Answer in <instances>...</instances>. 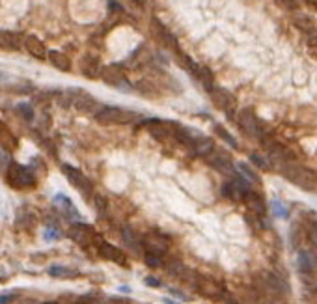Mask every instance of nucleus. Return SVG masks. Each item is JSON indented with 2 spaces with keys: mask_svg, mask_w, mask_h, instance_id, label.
Returning <instances> with one entry per match:
<instances>
[{
  "mask_svg": "<svg viewBox=\"0 0 317 304\" xmlns=\"http://www.w3.org/2000/svg\"><path fill=\"white\" fill-rule=\"evenodd\" d=\"M284 174L291 183L300 187L302 191H313L317 187V174L311 172L310 168H306V166L287 165V168H284Z\"/></svg>",
  "mask_w": 317,
  "mask_h": 304,
  "instance_id": "1",
  "label": "nucleus"
},
{
  "mask_svg": "<svg viewBox=\"0 0 317 304\" xmlns=\"http://www.w3.org/2000/svg\"><path fill=\"white\" fill-rule=\"evenodd\" d=\"M6 181H8V185L14 187V189H27V187L34 185L36 178H34L32 170H30L28 166L14 163V165L6 170Z\"/></svg>",
  "mask_w": 317,
  "mask_h": 304,
  "instance_id": "2",
  "label": "nucleus"
},
{
  "mask_svg": "<svg viewBox=\"0 0 317 304\" xmlns=\"http://www.w3.org/2000/svg\"><path fill=\"white\" fill-rule=\"evenodd\" d=\"M134 118H136V114L123 110L119 106H101V110L95 114V119L103 125H112V123L121 125V123H129Z\"/></svg>",
  "mask_w": 317,
  "mask_h": 304,
  "instance_id": "3",
  "label": "nucleus"
},
{
  "mask_svg": "<svg viewBox=\"0 0 317 304\" xmlns=\"http://www.w3.org/2000/svg\"><path fill=\"white\" fill-rule=\"evenodd\" d=\"M69 97H71V105L77 108V112L80 114H95L101 110L99 103L93 99L92 95L86 92V90H79V88H73V90H67Z\"/></svg>",
  "mask_w": 317,
  "mask_h": 304,
  "instance_id": "4",
  "label": "nucleus"
},
{
  "mask_svg": "<svg viewBox=\"0 0 317 304\" xmlns=\"http://www.w3.org/2000/svg\"><path fill=\"white\" fill-rule=\"evenodd\" d=\"M145 127L155 140H168L178 134V121H165V119H149L145 121Z\"/></svg>",
  "mask_w": 317,
  "mask_h": 304,
  "instance_id": "5",
  "label": "nucleus"
},
{
  "mask_svg": "<svg viewBox=\"0 0 317 304\" xmlns=\"http://www.w3.org/2000/svg\"><path fill=\"white\" fill-rule=\"evenodd\" d=\"M207 163L217 170V172L224 174V176H231V174H235V168H233V161H231L230 153L226 151V149H217L215 147V151L209 153L207 157Z\"/></svg>",
  "mask_w": 317,
  "mask_h": 304,
  "instance_id": "6",
  "label": "nucleus"
},
{
  "mask_svg": "<svg viewBox=\"0 0 317 304\" xmlns=\"http://www.w3.org/2000/svg\"><path fill=\"white\" fill-rule=\"evenodd\" d=\"M237 121H239V125H241V129H243L246 134H250V136H258V138H263L261 121L258 119V116H256V112H254L252 108H245V110H241Z\"/></svg>",
  "mask_w": 317,
  "mask_h": 304,
  "instance_id": "7",
  "label": "nucleus"
},
{
  "mask_svg": "<svg viewBox=\"0 0 317 304\" xmlns=\"http://www.w3.org/2000/svg\"><path fill=\"white\" fill-rule=\"evenodd\" d=\"M62 172L69 179V183H71L75 189H79L80 192H84V194H92V183L88 181V178L84 174L77 170L75 166H69V165H64L62 166Z\"/></svg>",
  "mask_w": 317,
  "mask_h": 304,
  "instance_id": "8",
  "label": "nucleus"
},
{
  "mask_svg": "<svg viewBox=\"0 0 317 304\" xmlns=\"http://www.w3.org/2000/svg\"><path fill=\"white\" fill-rule=\"evenodd\" d=\"M209 93H211L213 103H215V105H217L220 110H224V112L230 114L231 108H235V97H233V95H231L228 90L215 86Z\"/></svg>",
  "mask_w": 317,
  "mask_h": 304,
  "instance_id": "9",
  "label": "nucleus"
},
{
  "mask_svg": "<svg viewBox=\"0 0 317 304\" xmlns=\"http://www.w3.org/2000/svg\"><path fill=\"white\" fill-rule=\"evenodd\" d=\"M194 285H196L198 293H202V295H204V297H207V298L222 297V287H220L217 282L209 280V278L196 276V280H194Z\"/></svg>",
  "mask_w": 317,
  "mask_h": 304,
  "instance_id": "10",
  "label": "nucleus"
},
{
  "mask_svg": "<svg viewBox=\"0 0 317 304\" xmlns=\"http://www.w3.org/2000/svg\"><path fill=\"white\" fill-rule=\"evenodd\" d=\"M101 79L105 80L106 84H110V86H125V75H123V71H121V67L118 64L103 67Z\"/></svg>",
  "mask_w": 317,
  "mask_h": 304,
  "instance_id": "11",
  "label": "nucleus"
},
{
  "mask_svg": "<svg viewBox=\"0 0 317 304\" xmlns=\"http://www.w3.org/2000/svg\"><path fill=\"white\" fill-rule=\"evenodd\" d=\"M151 30L155 32V36H157V38H161V41H163L166 47H170V51H174L176 54L181 53V51H179V47H178V43H176V40H174V36L168 32V30H166V28L163 27V25H161L157 19L151 21Z\"/></svg>",
  "mask_w": 317,
  "mask_h": 304,
  "instance_id": "12",
  "label": "nucleus"
},
{
  "mask_svg": "<svg viewBox=\"0 0 317 304\" xmlns=\"http://www.w3.org/2000/svg\"><path fill=\"white\" fill-rule=\"evenodd\" d=\"M80 71L84 77L88 79H97L99 77V71H103V67H101V62L97 56H92V54H88L82 58V64H80Z\"/></svg>",
  "mask_w": 317,
  "mask_h": 304,
  "instance_id": "13",
  "label": "nucleus"
},
{
  "mask_svg": "<svg viewBox=\"0 0 317 304\" xmlns=\"http://www.w3.org/2000/svg\"><path fill=\"white\" fill-rule=\"evenodd\" d=\"M298 269L304 274H313L317 271V256L311 250H300L297 258Z\"/></svg>",
  "mask_w": 317,
  "mask_h": 304,
  "instance_id": "14",
  "label": "nucleus"
},
{
  "mask_svg": "<svg viewBox=\"0 0 317 304\" xmlns=\"http://www.w3.org/2000/svg\"><path fill=\"white\" fill-rule=\"evenodd\" d=\"M142 243H144V246L147 248V252H153V254H158V256H163V254L168 250V241H166L165 237L157 235V233L145 235Z\"/></svg>",
  "mask_w": 317,
  "mask_h": 304,
  "instance_id": "15",
  "label": "nucleus"
},
{
  "mask_svg": "<svg viewBox=\"0 0 317 304\" xmlns=\"http://www.w3.org/2000/svg\"><path fill=\"white\" fill-rule=\"evenodd\" d=\"M69 237H71L77 245H88V243L92 241V226H88V224L71 226Z\"/></svg>",
  "mask_w": 317,
  "mask_h": 304,
  "instance_id": "16",
  "label": "nucleus"
},
{
  "mask_svg": "<svg viewBox=\"0 0 317 304\" xmlns=\"http://www.w3.org/2000/svg\"><path fill=\"white\" fill-rule=\"evenodd\" d=\"M99 254L101 258L108 259V261H116L119 265H127V259H125V254L116 248L114 245H108V243H101L99 245Z\"/></svg>",
  "mask_w": 317,
  "mask_h": 304,
  "instance_id": "17",
  "label": "nucleus"
},
{
  "mask_svg": "<svg viewBox=\"0 0 317 304\" xmlns=\"http://www.w3.org/2000/svg\"><path fill=\"white\" fill-rule=\"evenodd\" d=\"M0 41H2V47H4V49L17 51V49L23 47V43L27 41V38H23V36L17 32H8V30H4V32L0 34Z\"/></svg>",
  "mask_w": 317,
  "mask_h": 304,
  "instance_id": "18",
  "label": "nucleus"
},
{
  "mask_svg": "<svg viewBox=\"0 0 317 304\" xmlns=\"http://www.w3.org/2000/svg\"><path fill=\"white\" fill-rule=\"evenodd\" d=\"M245 202H246V207H248V211L252 213V215H258V217H261L265 213V202L263 198L259 196V194H256V192H246L245 194Z\"/></svg>",
  "mask_w": 317,
  "mask_h": 304,
  "instance_id": "19",
  "label": "nucleus"
},
{
  "mask_svg": "<svg viewBox=\"0 0 317 304\" xmlns=\"http://www.w3.org/2000/svg\"><path fill=\"white\" fill-rule=\"evenodd\" d=\"M192 151L202 155V157H207L209 153L215 151V142L209 136H196L192 140Z\"/></svg>",
  "mask_w": 317,
  "mask_h": 304,
  "instance_id": "20",
  "label": "nucleus"
},
{
  "mask_svg": "<svg viewBox=\"0 0 317 304\" xmlns=\"http://www.w3.org/2000/svg\"><path fill=\"white\" fill-rule=\"evenodd\" d=\"M261 278H263V284L271 291H274V293H287V284L282 282L276 274H272V272L269 271H263L261 272Z\"/></svg>",
  "mask_w": 317,
  "mask_h": 304,
  "instance_id": "21",
  "label": "nucleus"
},
{
  "mask_svg": "<svg viewBox=\"0 0 317 304\" xmlns=\"http://www.w3.org/2000/svg\"><path fill=\"white\" fill-rule=\"evenodd\" d=\"M25 45H27L28 53L32 54L34 58L43 60L47 56V49H45V45H43V41H40L38 38H36V36H27Z\"/></svg>",
  "mask_w": 317,
  "mask_h": 304,
  "instance_id": "22",
  "label": "nucleus"
},
{
  "mask_svg": "<svg viewBox=\"0 0 317 304\" xmlns=\"http://www.w3.org/2000/svg\"><path fill=\"white\" fill-rule=\"evenodd\" d=\"M121 237H123V241H125V245L131 248L132 252H136L138 254L140 250H142V246H144V243L140 241L138 237H136V233L132 232V228H129V226H125L123 230H121Z\"/></svg>",
  "mask_w": 317,
  "mask_h": 304,
  "instance_id": "23",
  "label": "nucleus"
},
{
  "mask_svg": "<svg viewBox=\"0 0 317 304\" xmlns=\"http://www.w3.org/2000/svg\"><path fill=\"white\" fill-rule=\"evenodd\" d=\"M49 60H51V64H53L56 69H60V71H71V62H69V58H67L64 53H58V51H53V53H49Z\"/></svg>",
  "mask_w": 317,
  "mask_h": 304,
  "instance_id": "24",
  "label": "nucleus"
},
{
  "mask_svg": "<svg viewBox=\"0 0 317 304\" xmlns=\"http://www.w3.org/2000/svg\"><path fill=\"white\" fill-rule=\"evenodd\" d=\"M196 77H198V80L204 84V88L207 90V92H211L213 88H215V77H213V73L209 67L205 66H198V69H196V73H194Z\"/></svg>",
  "mask_w": 317,
  "mask_h": 304,
  "instance_id": "25",
  "label": "nucleus"
},
{
  "mask_svg": "<svg viewBox=\"0 0 317 304\" xmlns=\"http://www.w3.org/2000/svg\"><path fill=\"white\" fill-rule=\"evenodd\" d=\"M54 205H58V207H62V209L66 211L67 217L79 218V211L75 209V205L71 204V200L66 198L64 194H56V196H54Z\"/></svg>",
  "mask_w": 317,
  "mask_h": 304,
  "instance_id": "26",
  "label": "nucleus"
},
{
  "mask_svg": "<svg viewBox=\"0 0 317 304\" xmlns=\"http://www.w3.org/2000/svg\"><path fill=\"white\" fill-rule=\"evenodd\" d=\"M49 274L53 278H77L79 272L73 271V269H67V267H62V265H53L49 269Z\"/></svg>",
  "mask_w": 317,
  "mask_h": 304,
  "instance_id": "27",
  "label": "nucleus"
},
{
  "mask_svg": "<svg viewBox=\"0 0 317 304\" xmlns=\"http://www.w3.org/2000/svg\"><path fill=\"white\" fill-rule=\"evenodd\" d=\"M215 132H217L218 136H222V138H224L226 142H228V144H230V145H233L235 149H237V147H239V142H237V140H235V138H233V136H231L230 132L226 131V129H224V127H222V125H215Z\"/></svg>",
  "mask_w": 317,
  "mask_h": 304,
  "instance_id": "28",
  "label": "nucleus"
},
{
  "mask_svg": "<svg viewBox=\"0 0 317 304\" xmlns=\"http://www.w3.org/2000/svg\"><path fill=\"white\" fill-rule=\"evenodd\" d=\"M272 207V213H274V217H280V218H287V207H285L282 202H278V200H274L271 204Z\"/></svg>",
  "mask_w": 317,
  "mask_h": 304,
  "instance_id": "29",
  "label": "nucleus"
},
{
  "mask_svg": "<svg viewBox=\"0 0 317 304\" xmlns=\"http://www.w3.org/2000/svg\"><path fill=\"white\" fill-rule=\"evenodd\" d=\"M17 112H19L25 119H28V121H32L34 119V110H32V106L30 105H25V103L17 105Z\"/></svg>",
  "mask_w": 317,
  "mask_h": 304,
  "instance_id": "30",
  "label": "nucleus"
},
{
  "mask_svg": "<svg viewBox=\"0 0 317 304\" xmlns=\"http://www.w3.org/2000/svg\"><path fill=\"white\" fill-rule=\"evenodd\" d=\"M250 161L254 163V165H258L259 168H263V170H269V168H271V165H269V161L265 159V157H261L259 153H252V155H250Z\"/></svg>",
  "mask_w": 317,
  "mask_h": 304,
  "instance_id": "31",
  "label": "nucleus"
},
{
  "mask_svg": "<svg viewBox=\"0 0 317 304\" xmlns=\"http://www.w3.org/2000/svg\"><path fill=\"white\" fill-rule=\"evenodd\" d=\"M239 168H241L243 176H245L248 181H254V183H258V181H259V178L254 172H252L250 168H248V165H246V163H239Z\"/></svg>",
  "mask_w": 317,
  "mask_h": 304,
  "instance_id": "32",
  "label": "nucleus"
},
{
  "mask_svg": "<svg viewBox=\"0 0 317 304\" xmlns=\"http://www.w3.org/2000/svg\"><path fill=\"white\" fill-rule=\"evenodd\" d=\"M144 261L149 265V267H158V265H161V256H158V254H153V252H147Z\"/></svg>",
  "mask_w": 317,
  "mask_h": 304,
  "instance_id": "33",
  "label": "nucleus"
},
{
  "mask_svg": "<svg viewBox=\"0 0 317 304\" xmlns=\"http://www.w3.org/2000/svg\"><path fill=\"white\" fill-rule=\"evenodd\" d=\"M168 272H170V274H176V276H181V272H187V269L179 263V261H176V263L168 265Z\"/></svg>",
  "mask_w": 317,
  "mask_h": 304,
  "instance_id": "34",
  "label": "nucleus"
},
{
  "mask_svg": "<svg viewBox=\"0 0 317 304\" xmlns=\"http://www.w3.org/2000/svg\"><path fill=\"white\" fill-rule=\"evenodd\" d=\"M308 239L317 246V222H311V224L308 226Z\"/></svg>",
  "mask_w": 317,
  "mask_h": 304,
  "instance_id": "35",
  "label": "nucleus"
},
{
  "mask_svg": "<svg viewBox=\"0 0 317 304\" xmlns=\"http://www.w3.org/2000/svg\"><path fill=\"white\" fill-rule=\"evenodd\" d=\"M17 224H23V213H19V217H17ZM34 224V218L30 217V213H25V228Z\"/></svg>",
  "mask_w": 317,
  "mask_h": 304,
  "instance_id": "36",
  "label": "nucleus"
},
{
  "mask_svg": "<svg viewBox=\"0 0 317 304\" xmlns=\"http://www.w3.org/2000/svg\"><path fill=\"white\" fill-rule=\"evenodd\" d=\"M95 207H97V211L99 213H105V207H106L105 196H95Z\"/></svg>",
  "mask_w": 317,
  "mask_h": 304,
  "instance_id": "37",
  "label": "nucleus"
},
{
  "mask_svg": "<svg viewBox=\"0 0 317 304\" xmlns=\"http://www.w3.org/2000/svg\"><path fill=\"white\" fill-rule=\"evenodd\" d=\"M145 284H147V285H153V287H158V285H161V280H157V278H151V276H147V278H145Z\"/></svg>",
  "mask_w": 317,
  "mask_h": 304,
  "instance_id": "38",
  "label": "nucleus"
},
{
  "mask_svg": "<svg viewBox=\"0 0 317 304\" xmlns=\"http://www.w3.org/2000/svg\"><path fill=\"white\" fill-rule=\"evenodd\" d=\"M278 2H284V6L287 8V10H295V2H293V0H278Z\"/></svg>",
  "mask_w": 317,
  "mask_h": 304,
  "instance_id": "39",
  "label": "nucleus"
},
{
  "mask_svg": "<svg viewBox=\"0 0 317 304\" xmlns=\"http://www.w3.org/2000/svg\"><path fill=\"white\" fill-rule=\"evenodd\" d=\"M88 304H108V302H105L103 298H92V300H90Z\"/></svg>",
  "mask_w": 317,
  "mask_h": 304,
  "instance_id": "40",
  "label": "nucleus"
},
{
  "mask_svg": "<svg viewBox=\"0 0 317 304\" xmlns=\"http://www.w3.org/2000/svg\"><path fill=\"white\" fill-rule=\"evenodd\" d=\"M108 304H127V300H123V298H112Z\"/></svg>",
  "mask_w": 317,
  "mask_h": 304,
  "instance_id": "41",
  "label": "nucleus"
},
{
  "mask_svg": "<svg viewBox=\"0 0 317 304\" xmlns=\"http://www.w3.org/2000/svg\"><path fill=\"white\" fill-rule=\"evenodd\" d=\"M263 304H285L282 300H269V302H263Z\"/></svg>",
  "mask_w": 317,
  "mask_h": 304,
  "instance_id": "42",
  "label": "nucleus"
},
{
  "mask_svg": "<svg viewBox=\"0 0 317 304\" xmlns=\"http://www.w3.org/2000/svg\"><path fill=\"white\" fill-rule=\"evenodd\" d=\"M21 304H38V302H34V300H23Z\"/></svg>",
  "mask_w": 317,
  "mask_h": 304,
  "instance_id": "43",
  "label": "nucleus"
},
{
  "mask_svg": "<svg viewBox=\"0 0 317 304\" xmlns=\"http://www.w3.org/2000/svg\"><path fill=\"white\" fill-rule=\"evenodd\" d=\"M165 302L166 304H178V302H174V300H170V298H165Z\"/></svg>",
  "mask_w": 317,
  "mask_h": 304,
  "instance_id": "44",
  "label": "nucleus"
}]
</instances>
